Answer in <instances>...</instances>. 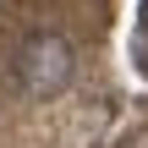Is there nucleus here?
Returning <instances> with one entry per match:
<instances>
[{
    "mask_svg": "<svg viewBox=\"0 0 148 148\" xmlns=\"http://www.w3.org/2000/svg\"><path fill=\"white\" fill-rule=\"evenodd\" d=\"M77 77V49L60 27H33L27 38H16L11 49V82L27 93V99H55L66 93Z\"/></svg>",
    "mask_w": 148,
    "mask_h": 148,
    "instance_id": "f257e3e1",
    "label": "nucleus"
},
{
    "mask_svg": "<svg viewBox=\"0 0 148 148\" xmlns=\"http://www.w3.org/2000/svg\"><path fill=\"white\" fill-rule=\"evenodd\" d=\"M137 66H143V77H148V27H143V38H137Z\"/></svg>",
    "mask_w": 148,
    "mask_h": 148,
    "instance_id": "f03ea898",
    "label": "nucleus"
}]
</instances>
